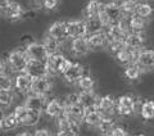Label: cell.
Masks as SVG:
<instances>
[{"instance_id":"cell-25","label":"cell","mask_w":154,"mask_h":136,"mask_svg":"<svg viewBox=\"0 0 154 136\" xmlns=\"http://www.w3.org/2000/svg\"><path fill=\"white\" fill-rule=\"evenodd\" d=\"M98 95H96L93 90L90 91H81L79 93V103L84 107V108H89V107L98 105Z\"/></svg>"},{"instance_id":"cell-43","label":"cell","mask_w":154,"mask_h":136,"mask_svg":"<svg viewBox=\"0 0 154 136\" xmlns=\"http://www.w3.org/2000/svg\"><path fill=\"white\" fill-rule=\"evenodd\" d=\"M33 136H51L49 130L46 128H40V130H36L35 132H33Z\"/></svg>"},{"instance_id":"cell-46","label":"cell","mask_w":154,"mask_h":136,"mask_svg":"<svg viewBox=\"0 0 154 136\" xmlns=\"http://www.w3.org/2000/svg\"><path fill=\"white\" fill-rule=\"evenodd\" d=\"M4 72H5V63L0 59V73H4Z\"/></svg>"},{"instance_id":"cell-32","label":"cell","mask_w":154,"mask_h":136,"mask_svg":"<svg viewBox=\"0 0 154 136\" xmlns=\"http://www.w3.org/2000/svg\"><path fill=\"white\" fill-rule=\"evenodd\" d=\"M14 94L12 90H0V110H5L13 104Z\"/></svg>"},{"instance_id":"cell-28","label":"cell","mask_w":154,"mask_h":136,"mask_svg":"<svg viewBox=\"0 0 154 136\" xmlns=\"http://www.w3.org/2000/svg\"><path fill=\"white\" fill-rule=\"evenodd\" d=\"M18 126H19V122L14 112L2 117V130L3 131H12L14 128H17Z\"/></svg>"},{"instance_id":"cell-17","label":"cell","mask_w":154,"mask_h":136,"mask_svg":"<svg viewBox=\"0 0 154 136\" xmlns=\"http://www.w3.org/2000/svg\"><path fill=\"white\" fill-rule=\"evenodd\" d=\"M71 50L76 57H84L89 53L90 48L88 44V39L86 37H77L72 39L71 42Z\"/></svg>"},{"instance_id":"cell-6","label":"cell","mask_w":154,"mask_h":136,"mask_svg":"<svg viewBox=\"0 0 154 136\" xmlns=\"http://www.w3.org/2000/svg\"><path fill=\"white\" fill-rule=\"evenodd\" d=\"M25 72L31 79H36V77H42V76L49 75L46 62L45 60H35V59H28Z\"/></svg>"},{"instance_id":"cell-21","label":"cell","mask_w":154,"mask_h":136,"mask_svg":"<svg viewBox=\"0 0 154 136\" xmlns=\"http://www.w3.org/2000/svg\"><path fill=\"white\" fill-rule=\"evenodd\" d=\"M136 57H137V50H134L128 46H125L123 49H121L116 54L117 60L119 63H122V64H131V63H135L136 62Z\"/></svg>"},{"instance_id":"cell-44","label":"cell","mask_w":154,"mask_h":136,"mask_svg":"<svg viewBox=\"0 0 154 136\" xmlns=\"http://www.w3.org/2000/svg\"><path fill=\"white\" fill-rule=\"evenodd\" d=\"M9 3H11V0H0V12H3L8 7Z\"/></svg>"},{"instance_id":"cell-42","label":"cell","mask_w":154,"mask_h":136,"mask_svg":"<svg viewBox=\"0 0 154 136\" xmlns=\"http://www.w3.org/2000/svg\"><path fill=\"white\" fill-rule=\"evenodd\" d=\"M67 103H79V94L72 93L67 95Z\"/></svg>"},{"instance_id":"cell-34","label":"cell","mask_w":154,"mask_h":136,"mask_svg":"<svg viewBox=\"0 0 154 136\" xmlns=\"http://www.w3.org/2000/svg\"><path fill=\"white\" fill-rule=\"evenodd\" d=\"M140 114L145 121H153L154 119V101L153 100L144 101L141 108H140Z\"/></svg>"},{"instance_id":"cell-22","label":"cell","mask_w":154,"mask_h":136,"mask_svg":"<svg viewBox=\"0 0 154 136\" xmlns=\"http://www.w3.org/2000/svg\"><path fill=\"white\" fill-rule=\"evenodd\" d=\"M44 112L51 118H58L62 114H64V104H62L60 100L58 99H53L50 101H48Z\"/></svg>"},{"instance_id":"cell-39","label":"cell","mask_w":154,"mask_h":136,"mask_svg":"<svg viewBox=\"0 0 154 136\" xmlns=\"http://www.w3.org/2000/svg\"><path fill=\"white\" fill-rule=\"evenodd\" d=\"M107 45H108L109 51L116 55L119 50L126 46V44H125V40H116V41H108Z\"/></svg>"},{"instance_id":"cell-19","label":"cell","mask_w":154,"mask_h":136,"mask_svg":"<svg viewBox=\"0 0 154 136\" xmlns=\"http://www.w3.org/2000/svg\"><path fill=\"white\" fill-rule=\"evenodd\" d=\"M136 64H139L141 68H153L154 67V50H141L140 53L137 51V57H136Z\"/></svg>"},{"instance_id":"cell-35","label":"cell","mask_w":154,"mask_h":136,"mask_svg":"<svg viewBox=\"0 0 154 136\" xmlns=\"http://www.w3.org/2000/svg\"><path fill=\"white\" fill-rule=\"evenodd\" d=\"M77 85L82 91H90V90H94V86H95V81L93 77H90L88 75H84L81 79L77 81Z\"/></svg>"},{"instance_id":"cell-37","label":"cell","mask_w":154,"mask_h":136,"mask_svg":"<svg viewBox=\"0 0 154 136\" xmlns=\"http://www.w3.org/2000/svg\"><path fill=\"white\" fill-rule=\"evenodd\" d=\"M135 14H137V16H140L143 18H148L153 14V8L150 4H148V3H139L136 5V12H135Z\"/></svg>"},{"instance_id":"cell-40","label":"cell","mask_w":154,"mask_h":136,"mask_svg":"<svg viewBox=\"0 0 154 136\" xmlns=\"http://www.w3.org/2000/svg\"><path fill=\"white\" fill-rule=\"evenodd\" d=\"M57 5H58V0H42V7L45 9H49V11L55 9Z\"/></svg>"},{"instance_id":"cell-13","label":"cell","mask_w":154,"mask_h":136,"mask_svg":"<svg viewBox=\"0 0 154 136\" xmlns=\"http://www.w3.org/2000/svg\"><path fill=\"white\" fill-rule=\"evenodd\" d=\"M64 114L71 119H75L81 123L84 121L85 108L80 103H67L64 104Z\"/></svg>"},{"instance_id":"cell-10","label":"cell","mask_w":154,"mask_h":136,"mask_svg":"<svg viewBox=\"0 0 154 136\" xmlns=\"http://www.w3.org/2000/svg\"><path fill=\"white\" fill-rule=\"evenodd\" d=\"M50 90H51V81L49 80V77H48V76H42V77H36V79H32L31 90H30L32 94L48 95Z\"/></svg>"},{"instance_id":"cell-27","label":"cell","mask_w":154,"mask_h":136,"mask_svg":"<svg viewBox=\"0 0 154 136\" xmlns=\"http://www.w3.org/2000/svg\"><path fill=\"white\" fill-rule=\"evenodd\" d=\"M105 4L100 0H90L86 5V17H91V16H100L104 11Z\"/></svg>"},{"instance_id":"cell-7","label":"cell","mask_w":154,"mask_h":136,"mask_svg":"<svg viewBox=\"0 0 154 136\" xmlns=\"http://www.w3.org/2000/svg\"><path fill=\"white\" fill-rule=\"evenodd\" d=\"M67 33L69 39L86 37L88 28H86L85 19H73V21L67 22Z\"/></svg>"},{"instance_id":"cell-45","label":"cell","mask_w":154,"mask_h":136,"mask_svg":"<svg viewBox=\"0 0 154 136\" xmlns=\"http://www.w3.org/2000/svg\"><path fill=\"white\" fill-rule=\"evenodd\" d=\"M57 136H75L72 132H68V131H59L57 134Z\"/></svg>"},{"instance_id":"cell-49","label":"cell","mask_w":154,"mask_h":136,"mask_svg":"<svg viewBox=\"0 0 154 136\" xmlns=\"http://www.w3.org/2000/svg\"><path fill=\"white\" fill-rule=\"evenodd\" d=\"M135 136H145V135H135Z\"/></svg>"},{"instance_id":"cell-18","label":"cell","mask_w":154,"mask_h":136,"mask_svg":"<svg viewBox=\"0 0 154 136\" xmlns=\"http://www.w3.org/2000/svg\"><path fill=\"white\" fill-rule=\"evenodd\" d=\"M103 118L102 113L99 112L98 107H89V108H85V116H84V121L82 122L86 123L88 126H94V127H96V126L99 125L100 119Z\"/></svg>"},{"instance_id":"cell-47","label":"cell","mask_w":154,"mask_h":136,"mask_svg":"<svg viewBox=\"0 0 154 136\" xmlns=\"http://www.w3.org/2000/svg\"><path fill=\"white\" fill-rule=\"evenodd\" d=\"M17 136H33V135H31L30 132H22V134H19Z\"/></svg>"},{"instance_id":"cell-51","label":"cell","mask_w":154,"mask_h":136,"mask_svg":"<svg viewBox=\"0 0 154 136\" xmlns=\"http://www.w3.org/2000/svg\"><path fill=\"white\" fill-rule=\"evenodd\" d=\"M75 136H79V135H75Z\"/></svg>"},{"instance_id":"cell-38","label":"cell","mask_w":154,"mask_h":136,"mask_svg":"<svg viewBox=\"0 0 154 136\" xmlns=\"http://www.w3.org/2000/svg\"><path fill=\"white\" fill-rule=\"evenodd\" d=\"M14 86V81L12 80V77L4 73H0V90H12Z\"/></svg>"},{"instance_id":"cell-30","label":"cell","mask_w":154,"mask_h":136,"mask_svg":"<svg viewBox=\"0 0 154 136\" xmlns=\"http://www.w3.org/2000/svg\"><path fill=\"white\" fill-rule=\"evenodd\" d=\"M128 27L132 32H141L145 27V18L137 16V14H132L128 21Z\"/></svg>"},{"instance_id":"cell-11","label":"cell","mask_w":154,"mask_h":136,"mask_svg":"<svg viewBox=\"0 0 154 136\" xmlns=\"http://www.w3.org/2000/svg\"><path fill=\"white\" fill-rule=\"evenodd\" d=\"M116 103L117 101L113 99V96L105 95V96L99 98L96 107H98V109L102 113L103 117H113V114L116 112Z\"/></svg>"},{"instance_id":"cell-5","label":"cell","mask_w":154,"mask_h":136,"mask_svg":"<svg viewBox=\"0 0 154 136\" xmlns=\"http://www.w3.org/2000/svg\"><path fill=\"white\" fill-rule=\"evenodd\" d=\"M135 109H136V103L132 96L130 95H123L121 96L117 103H116V113L122 117H130L134 114Z\"/></svg>"},{"instance_id":"cell-1","label":"cell","mask_w":154,"mask_h":136,"mask_svg":"<svg viewBox=\"0 0 154 136\" xmlns=\"http://www.w3.org/2000/svg\"><path fill=\"white\" fill-rule=\"evenodd\" d=\"M123 17L125 16H123V13L121 11L119 4L114 3V2L105 4L104 11H103L102 14H100V18H102V21H103L105 27H108L109 25H114V23L122 22Z\"/></svg>"},{"instance_id":"cell-20","label":"cell","mask_w":154,"mask_h":136,"mask_svg":"<svg viewBox=\"0 0 154 136\" xmlns=\"http://www.w3.org/2000/svg\"><path fill=\"white\" fill-rule=\"evenodd\" d=\"M31 82H32L31 77L26 72H22V73H18L16 76L14 87H16V90L18 93H28L31 90Z\"/></svg>"},{"instance_id":"cell-4","label":"cell","mask_w":154,"mask_h":136,"mask_svg":"<svg viewBox=\"0 0 154 136\" xmlns=\"http://www.w3.org/2000/svg\"><path fill=\"white\" fill-rule=\"evenodd\" d=\"M7 63L13 72H16V73H22V72L26 71V67H27V63H28V57L26 54V51L13 50L11 54L8 55Z\"/></svg>"},{"instance_id":"cell-14","label":"cell","mask_w":154,"mask_h":136,"mask_svg":"<svg viewBox=\"0 0 154 136\" xmlns=\"http://www.w3.org/2000/svg\"><path fill=\"white\" fill-rule=\"evenodd\" d=\"M127 30L123 26L122 22L119 23H114V25H109L105 35L108 37V41H116V40H125V37L127 35Z\"/></svg>"},{"instance_id":"cell-26","label":"cell","mask_w":154,"mask_h":136,"mask_svg":"<svg viewBox=\"0 0 154 136\" xmlns=\"http://www.w3.org/2000/svg\"><path fill=\"white\" fill-rule=\"evenodd\" d=\"M85 22H86V28H88V35L95 33V32H100V31H103V28L105 27L100 16L86 17Z\"/></svg>"},{"instance_id":"cell-23","label":"cell","mask_w":154,"mask_h":136,"mask_svg":"<svg viewBox=\"0 0 154 136\" xmlns=\"http://www.w3.org/2000/svg\"><path fill=\"white\" fill-rule=\"evenodd\" d=\"M4 17H7L11 21H16V19H19L23 16V8L21 7V4L17 2H11L8 4V7L3 11Z\"/></svg>"},{"instance_id":"cell-2","label":"cell","mask_w":154,"mask_h":136,"mask_svg":"<svg viewBox=\"0 0 154 136\" xmlns=\"http://www.w3.org/2000/svg\"><path fill=\"white\" fill-rule=\"evenodd\" d=\"M17 118H18V122L19 126H27V127H32L38 123L40 121V112H36V110H32V109H28L27 107L23 104V105H18L16 110Z\"/></svg>"},{"instance_id":"cell-33","label":"cell","mask_w":154,"mask_h":136,"mask_svg":"<svg viewBox=\"0 0 154 136\" xmlns=\"http://www.w3.org/2000/svg\"><path fill=\"white\" fill-rule=\"evenodd\" d=\"M44 46L46 48V50L49 54H54V53H59L60 50V45L62 42L59 40H57V39H54L53 36L50 35H46L45 39H44Z\"/></svg>"},{"instance_id":"cell-50","label":"cell","mask_w":154,"mask_h":136,"mask_svg":"<svg viewBox=\"0 0 154 136\" xmlns=\"http://www.w3.org/2000/svg\"><path fill=\"white\" fill-rule=\"evenodd\" d=\"M135 2H139V0H135Z\"/></svg>"},{"instance_id":"cell-41","label":"cell","mask_w":154,"mask_h":136,"mask_svg":"<svg viewBox=\"0 0 154 136\" xmlns=\"http://www.w3.org/2000/svg\"><path fill=\"white\" fill-rule=\"evenodd\" d=\"M109 136H128V134L126 132V130L122 127H114L112 130V132L109 134Z\"/></svg>"},{"instance_id":"cell-16","label":"cell","mask_w":154,"mask_h":136,"mask_svg":"<svg viewBox=\"0 0 154 136\" xmlns=\"http://www.w3.org/2000/svg\"><path fill=\"white\" fill-rule=\"evenodd\" d=\"M86 39H88V44H89L90 50L102 49L103 46H105L108 44V37H107V35H105L104 31L90 33V35L86 37Z\"/></svg>"},{"instance_id":"cell-9","label":"cell","mask_w":154,"mask_h":136,"mask_svg":"<svg viewBox=\"0 0 154 136\" xmlns=\"http://www.w3.org/2000/svg\"><path fill=\"white\" fill-rule=\"evenodd\" d=\"M63 77L67 82H69V84H75V82L79 81L81 77L85 75V68L80 64V63H73L71 62L68 67L64 70L63 73Z\"/></svg>"},{"instance_id":"cell-48","label":"cell","mask_w":154,"mask_h":136,"mask_svg":"<svg viewBox=\"0 0 154 136\" xmlns=\"http://www.w3.org/2000/svg\"><path fill=\"white\" fill-rule=\"evenodd\" d=\"M2 117L3 116H2V113H0V130H2Z\"/></svg>"},{"instance_id":"cell-24","label":"cell","mask_w":154,"mask_h":136,"mask_svg":"<svg viewBox=\"0 0 154 136\" xmlns=\"http://www.w3.org/2000/svg\"><path fill=\"white\" fill-rule=\"evenodd\" d=\"M144 36L141 35V32H131V33H127L126 37H125V44L126 46L131 48L134 50H139L141 49L143 45H144Z\"/></svg>"},{"instance_id":"cell-3","label":"cell","mask_w":154,"mask_h":136,"mask_svg":"<svg viewBox=\"0 0 154 136\" xmlns=\"http://www.w3.org/2000/svg\"><path fill=\"white\" fill-rule=\"evenodd\" d=\"M45 62H46L49 75H62L71 63V60H68L63 54H60V53L49 54V57L46 58Z\"/></svg>"},{"instance_id":"cell-29","label":"cell","mask_w":154,"mask_h":136,"mask_svg":"<svg viewBox=\"0 0 154 136\" xmlns=\"http://www.w3.org/2000/svg\"><path fill=\"white\" fill-rule=\"evenodd\" d=\"M99 130V132L104 135V136H109V134L112 132V130L116 127L114 126V121H113V117H103L100 119L99 125L96 126Z\"/></svg>"},{"instance_id":"cell-36","label":"cell","mask_w":154,"mask_h":136,"mask_svg":"<svg viewBox=\"0 0 154 136\" xmlns=\"http://www.w3.org/2000/svg\"><path fill=\"white\" fill-rule=\"evenodd\" d=\"M136 5H137V3L135 2V0H123V2L119 4L123 16H132V14H135V12H136Z\"/></svg>"},{"instance_id":"cell-12","label":"cell","mask_w":154,"mask_h":136,"mask_svg":"<svg viewBox=\"0 0 154 136\" xmlns=\"http://www.w3.org/2000/svg\"><path fill=\"white\" fill-rule=\"evenodd\" d=\"M48 104V99L46 95H40V94H31L30 96L26 98L25 105L28 109L36 110V112H44Z\"/></svg>"},{"instance_id":"cell-31","label":"cell","mask_w":154,"mask_h":136,"mask_svg":"<svg viewBox=\"0 0 154 136\" xmlns=\"http://www.w3.org/2000/svg\"><path fill=\"white\" fill-rule=\"evenodd\" d=\"M141 76V67L136 64V63H131L127 64V67L125 68V77L131 81H136L140 79Z\"/></svg>"},{"instance_id":"cell-8","label":"cell","mask_w":154,"mask_h":136,"mask_svg":"<svg viewBox=\"0 0 154 136\" xmlns=\"http://www.w3.org/2000/svg\"><path fill=\"white\" fill-rule=\"evenodd\" d=\"M26 54L28 59H35V60H46L49 57L46 48L44 46L42 42H31L26 46Z\"/></svg>"},{"instance_id":"cell-15","label":"cell","mask_w":154,"mask_h":136,"mask_svg":"<svg viewBox=\"0 0 154 136\" xmlns=\"http://www.w3.org/2000/svg\"><path fill=\"white\" fill-rule=\"evenodd\" d=\"M48 35L53 36L60 42H64L67 39H69L68 33H67V22H54L48 30Z\"/></svg>"}]
</instances>
